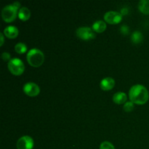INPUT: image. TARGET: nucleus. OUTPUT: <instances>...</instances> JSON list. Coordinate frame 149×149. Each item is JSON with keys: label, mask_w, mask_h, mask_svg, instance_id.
Listing matches in <instances>:
<instances>
[{"label": "nucleus", "mask_w": 149, "mask_h": 149, "mask_svg": "<svg viewBox=\"0 0 149 149\" xmlns=\"http://www.w3.org/2000/svg\"><path fill=\"white\" fill-rule=\"evenodd\" d=\"M138 8L143 14H149V0H141L138 3Z\"/></svg>", "instance_id": "nucleus-14"}, {"label": "nucleus", "mask_w": 149, "mask_h": 149, "mask_svg": "<svg viewBox=\"0 0 149 149\" xmlns=\"http://www.w3.org/2000/svg\"><path fill=\"white\" fill-rule=\"evenodd\" d=\"M120 31L123 34L125 35L127 33H129V28H128L127 26H125V25H124V26H121Z\"/></svg>", "instance_id": "nucleus-20"}, {"label": "nucleus", "mask_w": 149, "mask_h": 149, "mask_svg": "<svg viewBox=\"0 0 149 149\" xmlns=\"http://www.w3.org/2000/svg\"><path fill=\"white\" fill-rule=\"evenodd\" d=\"M127 95L123 92H118L113 96V100L117 104H122L127 100Z\"/></svg>", "instance_id": "nucleus-11"}, {"label": "nucleus", "mask_w": 149, "mask_h": 149, "mask_svg": "<svg viewBox=\"0 0 149 149\" xmlns=\"http://www.w3.org/2000/svg\"><path fill=\"white\" fill-rule=\"evenodd\" d=\"M15 51L17 53L22 54L27 51V47H26V45L24 43L20 42V43L16 44L15 46Z\"/></svg>", "instance_id": "nucleus-16"}, {"label": "nucleus", "mask_w": 149, "mask_h": 149, "mask_svg": "<svg viewBox=\"0 0 149 149\" xmlns=\"http://www.w3.org/2000/svg\"><path fill=\"white\" fill-rule=\"evenodd\" d=\"M26 58L29 63L34 67L40 66L45 61V55L43 52L36 48L30 49L28 52Z\"/></svg>", "instance_id": "nucleus-2"}, {"label": "nucleus", "mask_w": 149, "mask_h": 149, "mask_svg": "<svg viewBox=\"0 0 149 149\" xmlns=\"http://www.w3.org/2000/svg\"><path fill=\"white\" fill-rule=\"evenodd\" d=\"M77 36L83 40H90L95 36L93 29L90 27H80L76 31Z\"/></svg>", "instance_id": "nucleus-5"}, {"label": "nucleus", "mask_w": 149, "mask_h": 149, "mask_svg": "<svg viewBox=\"0 0 149 149\" xmlns=\"http://www.w3.org/2000/svg\"><path fill=\"white\" fill-rule=\"evenodd\" d=\"M16 146L17 149H32L33 147V141L29 135H24L17 140Z\"/></svg>", "instance_id": "nucleus-6"}, {"label": "nucleus", "mask_w": 149, "mask_h": 149, "mask_svg": "<svg viewBox=\"0 0 149 149\" xmlns=\"http://www.w3.org/2000/svg\"><path fill=\"white\" fill-rule=\"evenodd\" d=\"M100 149H115L113 144L108 141H104L100 146Z\"/></svg>", "instance_id": "nucleus-18"}, {"label": "nucleus", "mask_w": 149, "mask_h": 149, "mask_svg": "<svg viewBox=\"0 0 149 149\" xmlns=\"http://www.w3.org/2000/svg\"><path fill=\"white\" fill-rule=\"evenodd\" d=\"M23 91L27 95L29 96H36L40 92L39 86L33 82H28L24 84L23 86Z\"/></svg>", "instance_id": "nucleus-8"}, {"label": "nucleus", "mask_w": 149, "mask_h": 149, "mask_svg": "<svg viewBox=\"0 0 149 149\" xmlns=\"http://www.w3.org/2000/svg\"><path fill=\"white\" fill-rule=\"evenodd\" d=\"M17 10L13 4L5 6L1 11V17L6 22H12L15 19L17 14Z\"/></svg>", "instance_id": "nucleus-4"}, {"label": "nucleus", "mask_w": 149, "mask_h": 149, "mask_svg": "<svg viewBox=\"0 0 149 149\" xmlns=\"http://www.w3.org/2000/svg\"><path fill=\"white\" fill-rule=\"evenodd\" d=\"M31 12L29 8L26 7H23L19 10L18 17L22 20H27L30 17Z\"/></svg>", "instance_id": "nucleus-12"}, {"label": "nucleus", "mask_w": 149, "mask_h": 149, "mask_svg": "<svg viewBox=\"0 0 149 149\" xmlns=\"http://www.w3.org/2000/svg\"><path fill=\"white\" fill-rule=\"evenodd\" d=\"M143 35L138 31H136L134 33H132V36H131V40L132 41V42L135 44H138L140 42H141L143 41Z\"/></svg>", "instance_id": "nucleus-15"}, {"label": "nucleus", "mask_w": 149, "mask_h": 149, "mask_svg": "<svg viewBox=\"0 0 149 149\" xmlns=\"http://www.w3.org/2000/svg\"><path fill=\"white\" fill-rule=\"evenodd\" d=\"M1 58H3V60H4V61H10V53H8V52H3L2 55H1Z\"/></svg>", "instance_id": "nucleus-19"}, {"label": "nucleus", "mask_w": 149, "mask_h": 149, "mask_svg": "<svg viewBox=\"0 0 149 149\" xmlns=\"http://www.w3.org/2000/svg\"><path fill=\"white\" fill-rule=\"evenodd\" d=\"M0 36H1V45H3V42H4V37H3L2 33H0Z\"/></svg>", "instance_id": "nucleus-21"}, {"label": "nucleus", "mask_w": 149, "mask_h": 149, "mask_svg": "<svg viewBox=\"0 0 149 149\" xmlns=\"http://www.w3.org/2000/svg\"><path fill=\"white\" fill-rule=\"evenodd\" d=\"M124 110L126 112H130L132 111V109H134V103H132V101H128L125 103V104L124 105Z\"/></svg>", "instance_id": "nucleus-17"}, {"label": "nucleus", "mask_w": 149, "mask_h": 149, "mask_svg": "<svg viewBox=\"0 0 149 149\" xmlns=\"http://www.w3.org/2000/svg\"><path fill=\"white\" fill-rule=\"evenodd\" d=\"M129 97L132 103L143 105L148 101L149 94L147 89L144 86L141 84H135L130 90Z\"/></svg>", "instance_id": "nucleus-1"}, {"label": "nucleus", "mask_w": 149, "mask_h": 149, "mask_svg": "<svg viewBox=\"0 0 149 149\" xmlns=\"http://www.w3.org/2000/svg\"><path fill=\"white\" fill-rule=\"evenodd\" d=\"M115 81L111 77H106L100 81V87L103 90H110L114 87Z\"/></svg>", "instance_id": "nucleus-9"}, {"label": "nucleus", "mask_w": 149, "mask_h": 149, "mask_svg": "<svg viewBox=\"0 0 149 149\" xmlns=\"http://www.w3.org/2000/svg\"><path fill=\"white\" fill-rule=\"evenodd\" d=\"M106 29V24L103 20H97L93 25V29L96 32L101 33Z\"/></svg>", "instance_id": "nucleus-13"}, {"label": "nucleus", "mask_w": 149, "mask_h": 149, "mask_svg": "<svg viewBox=\"0 0 149 149\" xmlns=\"http://www.w3.org/2000/svg\"><path fill=\"white\" fill-rule=\"evenodd\" d=\"M24 64L18 58H13L8 63V68L10 72L16 76L20 75L24 71Z\"/></svg>", "instance_id": "nucleus-3"}, {"label": "nucleus", "mask_w": 149, "mask_h": 149, "mask_svg": "<svg viewBox=\"0 0 149 149\" xmlns=\"http://www.w3.org/2000/svg\"><path fill=\"white\" fill-rule=\"evenodd\" d=\"M4 33L8 38H15L18 35V29L14 26H9L4 29Z\"/></svg>", "instance_id": "nucleus-10"}, {"label": "nucleus", "mask_w": 149, "mask_h": 149, "mask_svg": "<svg viewBox=\"0 0 149 149\" xmlns=\"http://www.w3.org/2000/svg\"><path fill=\"white\" fill-rule=\"evenodd\" d=\"M104 19L107 23L110 24H116L119 23L122 19L121 13L116 11H109L105 13Z\"/></svg>", "instance_id": "nucleus-7"}]
</instances>
